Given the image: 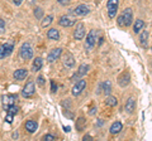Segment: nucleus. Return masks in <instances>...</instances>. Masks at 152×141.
Wrapping results in <instances>:
<instances>
[{"instance_id":"nucleus-1","label":"nucleus","mask_w":152,"mask_h":141,"mask_svg":"<svg viewBox=\"0 0 152 141\" xmlns=\"http://www.w3.org/2000/svg\"><path fill=\"white\" fill-rule=\"evenodd\" d=\"M133 22V13L132 9L127 8L123 10V13L117 18V23L119 27H129Z\"/></svg>"},{"instance_id":"nucleus-2","label":"nucleus","mask_w":152,"mask_h":141,"mask_svg":"<svg viewBox=\"0 0 152 141\" xmlns=\"http://www.w3.org/2000/svg\"><path fill=\"white\" fill-rule=\"evenodd\" d=\"M98 35H99V30H96V29H91L88 33L86 39H85V49H88V50L94 49L95 44H96Z\"/></svg>"},{"instance_id":"nucleus-3","label":"nucleus","mask_w":152,"mask_h":141,"mask_svg":"<svg viewBox=\"0 0 152 141\" xmlns=\"http://www.w3.org/2000/svg\"><path fill=\"white\" fill-rule=\"evenodd\" d=\"M19 55L23 60H28L33 58V48L29 43H24L22 44L20 49H19Z\"/></svg>"},{"instance_id":"nucleus-4","label":"nucleus","mask_w":152,"mask_h":141,"mask_svg":"<svg viewBox=\"0 0 152 141\" xmlns=\"http://www.w3.org/2000/svg\"><path fill=\"white\" fill-rule=\"evenodd\" d=\"M118 6H119V0H108L107 10H108V15L110 18H115L117 17Z\"/></svg>"},{"instance_id":"nucleus-5","label":"nucleus","mask_w":152,"mask_h":141,"mask_svg":"<svg viewBox=\"0 0 152 141\" xmlns=\"http://www.w3.org/2000/svg\"><path fill=\"white\" fill-rule=\"evenodd\" d=\"M34 92H36L34 82L29 81V82L26 83L24 87H23V90H22V96L26 97V98H29V97H32L33 95H34Z\"/></svg>"},{"instance_id":"nucleus-6","label":"nucleus","mask_w":152,"mask_h":141,"mask_svg":"<svg viewBox=\"0 0 152 141\" xmlns=\"http://www.w3.org/2000/svg\"><path fill=\"white\" fill-rule=\"evenodd\" d=\"M14 50V45L12 43H5V44H1L0 45V59H4L9 57Z\"/></svg>"},{"instance_id":"nucleus-7","label":"nucleus","mask_w":152,"mask_h":141,"mask_svg":"<svg viewBox=\"0 0 152 141\" xmlns=\"http://www.w3.org/2000/svg\"><path fill=\"white\" fill-rule=\"evenodd\" d=\"M85 87H86V81H85V79H79L75 86L72 87V91H71L72 96H79L80 93L85 90Z\"/></svg>"},{"instance_id":"nucleus-8","label":"nucleus","mask_w":152,"mask_h":141,"mask_svg":"<svg viewBox=\"0 0 152 141\" xmlns=\"http://www.w3.org/2000/svg\"><path fill=\"white\" fill-rule=\"evenodd\" d=\"M61 54H62V48H53L48 53V55H47V62L53 63L55 60H57L61 57Z\"/></svg>"},{"instance_id":"nucleus-9","label":"nucleus","mask_w":152,"mask_h":141,"mask_svg":"<svg viewBox=\"0 0 152 141\" xmlns=\"http://www.w3.org/2000/svg\"><path fill=\"white\" fill-rule=\"evenodd\" d=\"M89 13H90V8L88 5H85V4H80V5H77L72 10L74 15H77V17H85Z\"/></svg>"},{"instance_id":"nucleus-10","label":"nucleus","mask_w":152,"mask_h":141,"mask_svg":"<svg viewBox=\"0 0 152 141\" xmlns=\"http://www.w3.org/2000/svg\"><path fill=\"white\" fill-rule=\"evenodd\" d=\"M84 37H85V25L84 23H79L74 30V38L76 40H81L84 39Z\"/></svg>"},{"instance_id":"nucleus-11","label":"nucleus","mask_w":152,"mask_h":141,"mask_svg":"<svg viewBox=\"0 0 152 141\" xmlns=\"http://www.w3.org/2000/svg\"><path fill=\"white\" fill-rule=\"evenodd\" d=\"M62 62H64V65H65V67H67V68H74V65H75V58H74V55H72V54L67 52V53H65V54H64Z\"/></svg>"},{"instance_id":"nucleus-12","label":"nucleus","mask_w":152,"mask_h":141,"mask_svg":"<svg viewBox=\"0 0 152 141\" xmlns=\"http://www.w3.org/2000/svg\"><path fill=\"white\" fill-rule=\"evenodd\" d=\"M89 69H90V65H89V64H81V65L79 67V69H77V73H75L74 77L71 78V79H79V78L84 77L85 74L89 72Z\"/></svg>"},{"instance_id":"nucleus-13","label":"nucleus","mask_w":152,"mask_h":141,"mask_svg":"<svg viewBox=\"0 0 152 141\" xmlns=\"http://www.w3.org/2000/svg\"><path fill=\"white\" fill-rule=\"evenodd\" d=\"M13 77H14V79H17V81H23V79H26L28 77V69L27 68L17 69L15 72L13 73Z\"/></svg>"},{"instance_id":"nucleus-14","label":"nucleus","mask_w":152,"mask_h":141,"mask_svg":"<svg viewBox=\"0 0 152 141\" xmlns=\"http://www.w3.org/2000/svg\"><path fill=\"white\" fill-rule=\"evenodd\" d=\"M1 100H3V106H4V109H7L8 106L14 105V103H15L17 95H4V96L1 97Z\"/></svg>"},{"instance_id":"nucleus-15","label":"nucleus","mask_w":152,"mask_h":141,"mask_svg":"<svg viewBox=\"0 0 152 141\" xmlns=\"http://www.w3.org/2000/svg\"><path fill=\"white\" fill-rule=\"evenodd\" d=\"M124 110L127 114H133L136 110V100H134V97H129L127 100L126 102V105H124Z\"/></svg>"},{"instance_id":"nucleus-16","label":"nucleus","mask_w":152,"mask_h":141,"mask_svg":"<svg viewBox=\"0 0 152 141\" xmlns=\"http://www.w3.org/2000/svg\"><path fill=\"white\" fill-rule=\"evenodd\" d=\"M58 24H60L61 27H64V28H70V27L75 25V19H71L70 17L64 15V17H61V18H60Z\"/></svg>"},{"instance_id":"nucleus-17","label":"nucleus","mask_w":152,"mask_h":141,"mask_svg":"<svg viewBox=\"0 0 152 141\" xmlns=\"http://www.w3.org/2000/svg\"><path fill=\"white\" fill-rule=\"evenodd\" d=\"M129 78H131L129 73H128V72H123L119 76V78H118V83H119V86L121 87H127L128 84H129Z\"/></svg>"},{"instance_id":"nucleus-18","label":"nucleus","mask_w":152,"mask_h":141,"mask_svg":"<svg viewBox=\"0 0 152 141\" xmlns=\"http://www.w3.org/2000/svg\"><path fill=\"white\" fill-rule=\"evenodd\" d=\"M123 129V125H122V122L121 121H115V122H113L112 126H110V129H109V131H110V134L112 135H117V134H119L121 131Z\"/></svg>"},{"instance_id":"nucleus-19","label":"nucleus","mask_w":152,"mask_h":141,"mask_svg":"<svg viewBox=\"0 0 152 141\" xmlns=\"http://www.w3.org/2000/svg\"><path fill=\"white\" fill-rule=\"evenodd\" d=\"M100 90H103L102 92L104 93L105 96H109L110 95V92H112V82L110 81H104L102 84H100Z\"/></svg>"},{"instance_id":"nucleus-20","label":"nucleus","mask_w":152,"mask_h":141,"mask_svg":"<svg viewBox=\"0 0 152 141\" xmlns=\"http://www.w3.org/2000/svg\"><path fill=\"white\" fill-rule=\"evenodd\" d=\"M38 129V124L36 121H33V120H28L26 122V130L28 131L29 134H33V132H36Z\"/></svg>"},{"instance_id":"nucleus-21","label":"nucleus","mask_w":152,"mask_h":141,"mask_svg":"<svg viewBox=\"0 0 152 141\" xmlns=\"http://www.w3.org/2000/svg\"><path fill=\"white\" fill-rule=\"evenodd\" d=\"M147 42H148V30L145 29L140 33V43L143 48H147Z\"/></svg>"},{"instance_id":"nucleus-22","label":"nucleus","mask_w":152,"mask_h":141,"mask_svg":"<svg viewBox=\"0 0 152 141\" xmlns=\"http://www.w3.org/2000/svg\"><path fill=\"white\" fill-rule=\"evenodd\" d=\"M47 38L51 40H58L60 39V32L56 28H51V29L47 32Z\"/></svg>"},{"instance_id":"nucleus-23","label":"nucleus","mask_w":152,"mask_h":141,"mask_svg":"<svg viewBox=\"0 0 152 141\" xmlns=\"http://www.w3.org/2000/svg\"><path fill=\"white\" fill-rule=\"evenodd\" d=\"M143 28H145V22L142 19H137L134 22V25H133V32H134L136 34H140Z\"/></svg>"},{"instance_id":"nucleus-24","label":"nucleus","mask_w":152,"mask_h":141,"mask_svg":"<svg viewBox=\"0 0 152 141\" xmlns=\"http://www.w3.org/2000/svg\"><path fill=\"white\" fill-rule=\"evenodd\" d=\"M42 64H43V60H42V58L41 57H37L34 60H33L32 70H33V72H38V70L42 68Z\"/></svg>"},{"instance_id":"nucleus-25","label":"nucleus","mask_w":152,"mask_h":141,"mask_svg":"<svg viewBox=\"0 0 152 141\" xmlns=\"http://www.w3.org/2000/svg\"><path fill=\"white\" fill-rule=\"evenodd\" d=\"M85 126H86V120H85L84 117H79V119L76 120V130L83 131L85 129Z\"/></svg>"},{"instance_id":"nucleus-26","label":"nucleus","mask_w":152,"mask_h":141,"mask_svg":"<svg viewBox=\"0 0 152 141\" xmlns=\"http://www.w3.org/2000/svg\"><path fill=\"white\" fill-rule=\"evenodd\" d=\"M105 105H107V106H110V107L117 106V105H118V100H117V97H114V96H107Z\"/></svg>"},{"instance_id":"nucleus-27","label":"nucleus","mask_w":152,"mask_h":141,"mask_svg":"<svg viewBox=\"0 0 152 141\" xmlns=\"http://www.w3.org/2000/svg\"><path fill=\"white\" fill-rule=\"evenodd\" d=\"M52 22H53V17H52V15H47L46 18H43V19H42V22H41V27H42V28L48 27Z\"/></svg>"},{"instance_id":"nucleus-28","label":"nucleus","mask_w":152,"mask_h":141,"mask_svg":"<svg viewBox=\"0 0 152 141\" xmlns=\"http://www.w3.org/2000/svg\"><path fill=\"white\" fill-rule=\"evenodd\" d=\"M7 112H10V114H13V115H17L18 114V111H19V107L18 106H15V103L14 105H10V106H8L7 109H4Z\"/></svg>"},{"instance_id":"nucleus-29","label":"nucleus","mask_w":152,"mask_h":141,"mask_svg":"<svg viewBox=\"0 0 152 141\" xmlns=\"http://www.w3.org/2000/svg\"><path fill=\"white\" fill-rule=\"evenodd\" d=\"M34 15L37 19H42V17H43V9L39 8V6H37L34 9Z\"/></svg>"},{"instance_id":"nucleus-30","label":"nucleus","mask_w":152,"mask_h":141,"mask_svg":"<svg viewBox=\"0 0 152 141\" xmlns=\"http://www.w3.org/2000/svg\"><path fill=\"white\" fill-rule=\"evenodd\" d=\"M45 83H46V81L43 79V77H42V76H38V77H37V84H38V86H39V87H43Z\"/></svg>"},{"instance_id":"nucleus-31","label":"nucleus","mask_w":152,"mask_h":141,"mask_svg":"<svg viewBox=\"0 0 152 141\" xmlns=\"http://www.w3.org/2000/svg\"><path fill=\"white\" fill-rule=\"evenodd\" d=\"M13 117H14V115L10 114V112H8L7 116H5V121L8 122V124H12V122H13Z\"/></svg>"},{"instance_id":"nucleus-32","label":"nucleus","mask_w":152,"mask_h":141,"mask_svg":"<svg viewBox=\"0 0 152 141\" xmlns=\"http://www.w3.org/2000/svg\"><path fill=\"white\" fill-rule=\"evenodd\" d=\"M43 140H47V141H53V140H56V137L53 135H51V134H47V135H45L43 136Z\"/></svg>"},{"instance_id":"nucleus-33","label":"nucleus","mask_w":152,"mask_h":141,"mask_svg":"<svg viewBox=\"0 0 152 141\" xmlns=\"http://www.w3.org/2000/svg\"><path fill=\"white\" fill-rule=\"evenodd\" d=\"M4 32H5V22H4V19H0V33Z\"/></svg>"},{"instance_id":"nucleus-34","label":"nucleus","mask_w":152,"mask_h":141,"mask_svg":"<svg viewBox=\"0 0 152 141\" xmlns=\"http://www.w3.org/2000/svg\"><path fill=\"white\" fill-rule=\"evenodd\" d=\"M51 91L53 93L57 91V84L55 83V81H51Z\"/></svg>"},{"instance_id":"nucleus-35","label":"nucleus","mask_w":152,"mask_h":141,"mask_svg":"<svg viewBox=\"0 0 152 141\" xmlns=\"http://www.w3.org/2000/svg\"><path fill=\"white\" fill-rule=\"evenodd\" d=\"M57 3L61 4V5H69V4H70V0H57Z\"/></svg>"},{"instance_id":"nucleus-36","label":"nucleus","mask_w":152,"mask_h":141,"mask_svg":"<svg viewBox=\"0 0 152 141\" xmlns=\"http://www.w3.org/2000/svg\"><path fill=\"white\" fill-rule=\"evenodd\" d=\"M13 3L15 4V5H20V4L23 3V0H13Z\"/></svg>"},{"instance_id":"nucleus-37","label":"nucleus","mask_w":152,"mask_h":141,"mask_svg":"<svg viewBox=\"0 0 152 141\" xmlns=\"http://www.w3.org/2000/svg\"><path fill=\"white\" fill-rule=\"evenodd\" d=\"M84 140H93V137L90 135H85L84 136Z\"/></svg>"},{"instance_id":"nucleus-38","label":"nucleus","mask_w":152,"mask_h":141,"mask_svg":"<svg viewBox=\"0 0 152 141\" xmlns=\"http://www.w3.org/2000/svg\"><path fill=\"white\" fill-rule=\"evenodd\" d=\"M95 111H96V109H95V107H93V109H91V111H90L89 114H90V115H94V114H95Z\"/></svg>"},{"instance_id":"nucleus-39","label":"nucleus","mask_w":152,"mask_h":141,"mask_svg":"<svg viewBox=\"0 0 152 141\" xmlns=\"http://www.w3.org/2000/svg\"><path fill=\"white\" fill-rule=\"evenodd\" d=\"M151 52H152V48H151Z\"/></svg>"}]
</instances>
